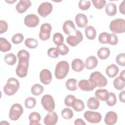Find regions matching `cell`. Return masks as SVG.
<instances>
[{
    "instance_id": "4316f807",
    "label": "cell",
    "mask_w": 125,
    "mask_h": 125,
    "mask_svg": "<svg viewBox=\"0 0 125 125\" xmlns=\"http://www.w3.org/2000/svg\"><path fill=\"white\" fill-rule=\"evenodd\" d=\"M114 87L118 90H123L125 87V79L121 76L116 78L113 81Z\"/></svg>"
},
{
    "instance_id": "ba28073f",
    "label": "cell",
    "mask_w": 125,
    "mask_h": 125,
    "mask_svg": "<svg viewBox=\"0 0 125 125\" xmlns=\"http://www.w3.org/2000/svg\"><path fill=\"white\" fill-rule=\"evenodd\" d=\"M84 119L89 123L92 124H97L101 122L102 120L101 114L98 112L88 110L83 114Z\"/></svg>"
},
{
    "instance_id": "f5cc1de1",
    "label": "cell",
    "mask_w": 125,
    "mask_h": 125,
    "mask_svg": "<svg viewBox=\"0 0 125 125\" xmlns=\"http://www.w3.org/2000/svg\"><path fill=\"white\" fill-rule=\"evenodd\" d=\"M74 125H85V123L82 120V119H77L75 120L74 122Z\"/></svg>"
},
{
    "instance_id": "f6af8a7d",
    "label": "cell",
    "mask_w": 125,
    "mask_h": 125,
    "mask_svg": "<svg viewBox=\"0 0 125 125\" xmlns=\"http://www.w3.org/2000/svg\"><path fill=\"white\" fill-rule=\"evenodd\" d=\"M116 62L120 66H125V53H122L118 54L116 57Z\"/></svg>"
},
{
    "instance_id": "83f0119b",
    "label": "cell",
    "mask_w": 125,
    "mask_h": 125,
    "mask_svg": "<svg viewBox=\"0 0 125 125\" xmlns=\"http://www.w3.org/2000/svg\"><path fill=\"white\" fill-rule=\"evenodd\" d=\"M11 49V43L4 38H0V50L2 52H6Z\"/></svg>"
},
{
    "instance_id": "e0dca14e",
    "label": "cell",
    "mask_w": 125,
    "mask_h": 125,
    "mask_svg": "<svg viewBox=\"0 0 125 125\" xmlns=\"http://www.w3.org/2000/svg\"><path fill=\"white\" fill-rule=\"evenodd\" d=\"M31 4V2L29 0H21L16 5V9L19 13L22 14L24 13Z\"/></svg>"
},
{
    "instance_id": "f35d334b",
    "label": "cell",
    "mask_w": 125,
    "mask_h": 125,
    "mask_svg": "<svg viewBox=\"0 0 125 125\" xmlns=\"http://www.w3.org/2000/svg\"><path fill=\"white\" fill-rule=\"evenodd\" d=\"M56 49L58 54L62 56H64L66 55L69 50V47L64 43H62L60 45H57Z\"/></svg>"
},
{
    "instance_id": "816d5d0a",
    "label": "cell",
    "mask_w": 125,
    "mask_h": 125,
    "mask_svg": "<svg viewBox=\"0 0 125 125\" xmlns=\"http://www.w3.org/2000/svg\"><path fill=\"white\" fill-rule=\"evenodd\" d=\"M119 100L122 103L125 102V91H122L119 94Z\"/></svg>"
},
{
    "instance_id": "7402d4cb",
    "label": "cell",
    "mask_w": 125,
    "mask_h": 125,
    "mask_svg": "<svg viewBox=\"0 0 125 125\" xmlns=\"http://www.w3.org/2000/svg\"><path fill=\"white\" fill-rule=\"evenodd\" d=\"M119 69L115 64H111L108 66L105 70L106 75L110 78L115 77L119 73Z\"/></svg>"
},
{
    "instance_id": "d4e9b609",
    "label": "cell",
    "mask_w": 125,
    "mask_h": 125,
    "mask_svg": "<svg viewBox=\"0 0 125 125\" xmlns=\"http://www.w3.org/2000/svg\"><path fill=\"white\" fill-rule=\"evenodd\" d=\"M84 32L86 38L89 40H93L96 38V31L92 26L88 25L86 26L84 29Z\"/></svg>"
},
{
    "instance_id": "ab89813d",
    "label": "cell",
    "mask_w": 125,
    "mask_h": 125,
    "mask_svg": "<svg viewBox=\"0 0 125 125\" xmlns=\"http://www.w3.org/2000/svg\"><path fill=\"white\" fill-rule=\"evenodd\" d=\"M24 104L25 107L28 109L33 108L36 104V100L34 98L29 97L25 99Z\"/></svg>"
},
{
    "instance_id": "7dc6e473",
    "label": "cell",
    "mask_w": 125,
    "mask_h": 125,
    "mask_svg": "<svg viewBox=\"0 0 125 125\" xmlns=\"http://www.w3.org/2000/svg\"><path fill=\"white\" fill-rule=\"evenodd\" d=\"M108 34H109L107 32L101 33L99 35V37H98V40H99V42L103 44L107 43Z\"/></svg>"
},
{
    "instance_id": "f907efd6",
    "label": "cell",
    "mask_w": 125,
    "mask_h": 125,
    "mask_svg": "<svg viewBox=\"0 0 125 125\" xmlns=\"http://www.w3.org/2000/svg\"><path fill=\"white\" fill-rule=\"evenodd\" d=\"M119 11L122 14H125V0H123L122 3H120L119 5Z\"/></svg>"
},
{
    "instance_id": "db71d44e",
    "label": "cell",
    "mask_w": 125,
    "mask_h": 125,
    "mask_svg": "<svg viewBox=\"0 0 125 125\" xmlns=\"http://www.w3.org/2000/svg\"><path fill=\"white\" fill-rule=\"evenodd\" d=\"M125 70H123L120 73V76H121V77H122L125 78Z\"/></svg>"
},
{
    "instance_id": "ffe728a7",
    "label": "cell",
    "mask_w": 125,
    "mask_h": 125,
    "mask_svg": "<svg viewBox=\"0 0 125 125\" xmlns=\"http://www.w3.org/2000/svg\"><path fill=\"white\" fill-rule=\"evenodd\" d=\"M98 61L97 58L94 56L88 57L85 60L84 67L87 69L91 70L95 68L98 65Z\"/></svg>"
},
{
    "instance_id": "f546056e",
    "label": "cell",
    "mask_w": 125,
    "mask_h": 125,
    "mask_svg": "<svg viewBox=\"0 0 125 125\" xmlns=\"http://www.w3.org/2000/svg\"><path fill=\"white\" fill-rule=\"evenodd\" d=\"M110 51L107 47L100 48L97 51V55L99 59L104 60L106 59L110 55Z\"/></svg>"
},
{
    "instance_id": "7a4b0ae2",
    "label": "cell",
    "mask_w": 125,
    "mask_h": 125,
    "mask_svg": "<svg viewBox=\"0 0 125 125\" xmlns=\"http://www.w3.org/2000/svg\"><path fill=\"white\" fill-rule=\"evenodd\" d=\"M69 70V65L67 62L62 61L56 65L55 69V76L57 79H64L67 75Z\"/></svg>"
},
{
    "instance_id": "cb8c5ba5",
    "label": "cell",
    "mask_w": 125,
    "mask_h": 125,
    "mask_svg": "<svg viewBox=\"0 0 125 125\" xmlns=\"http://www.w3.org/2000/svg\"><path fill=\"white\" fill-rule=\"evenodd\" d=\"M87 106L88 108L91 110H96L100 106V102L98 98L94 97L89 98L87 102Z\"/></svg>"
},
{
    "instance_id": "4fadbf2b",
    "label": "cell",
    "mask_w": 125,
    "mask_h": 125,
    "mask_svg": "<svg viewBox=\"0 0 125 125\" xmlns=\"http://www.w3.org/2000/svg\"><path fill=\"white\" fill-rule=\"evenodd\" d=\"M64 33L68 35H73L76 33V29L73 21L71 20L66 21L62 26Z\"/></svg>"
},
{
    "instance_id": "ee69618b",
    "label": "cell",
    "mask_w": 125,
    "mask_h": 125,
    "mask_svg": "<svg viewBox=\"0 0 125 125\" xmlns=\"http://www.w3.org/2000/svg\"><path fill=\"white\" fill-rule=\"evenodd\" d=\"M91 6V3L89 0H81L79 2V7L82 10H88Z\"/></svg>"
},
{
    "instance_id": "836d02e7",
    "label": "cell",
    "mask_w": 125,
    "mask_h": 125,
    "mask_svg": "<svg viewBox=\"0 0 125 125\" xmlns=\"http://www.w3.org/2000/svg\"><path fill=\"white\" fill-rule=\"evenodd\" d=\"M72 107L75 111L80 112L84 109V104L82 100L76 99Z\"/></svg>"
},
{
    "instance_id": "4dcf8cb0",
    "label": "cell",
    "mask_w": 125,
    "mask_h": 125,
    "mask_svg": "<svg viewBox=\"0 0 125 125\" xmlns=\"http://www.w3.org/2000/svg\"><path fill=\"white\" fill-rule=\"evenodd\" d=\"M77 81L75 79H69L66 82L65 86L68 90L75 91L77 89Z\"/></svg>"
},
{
    "instance_id": "44dd1931",
    "label": "cell",
    "mask_w": 125,
    "mask_h": 125,
    "mask_svg": "<svg viewBox=\"0 0 125 125\" xmlns=\"http://www.w3.org/2000/svg\"><path fill=\"white\" fill-rule=\"evenodd\" d=\"M71 67L74 71L81 72L84 69V64L81 59H75L72 62Z\"/></svg>"
},
{
    "instance_id": "60d3db41",
    "label": "cell",
    "mask_w": 125,
    "mask_h": 125,
    "mask_svg": "<svg viewBox=\"0 0 125 125\" xmlns=\"http://www.w3.org/2000/svg\"><path fill=\"white\" fill-rule=\"evenodd\" d=\"M118 42V39L117 35L115 33H111L108 34L107 43L112 45H115Z\"/></svg>"
},
{
    "instance_id": "d6986e66",
    "label": "cell",
    "mask_w": 125,
    "mask_h": 125,
    "mask_svg": "<svg viewBox=\"0 0 125 125\" xmlns=\"http://www.w3.org/2000/svg\"><path fill=\"white\" fill-rule=\"evenodd\" d=\"M75 21L77 25L80 28H83L86 26L88 23L87 16L83 13H78L75 18Z\"/></svg>"
},
{
    "instance_id": "603a6c76",
    "label": "cell",
    "mask_w": 125,
    "mask_h": 125,
    "mask_svg": "<svg viewBox=\"0 0 125 125\" xmlns=\"http://www.w3.org/2000/svg\"><path fill=\"white\" fill-rule=\"evenodd\" d=\"M30 121V125H41L40 121L41 119V115L37 112H33L31 113L28 117Z\"/></svg>"
},
{
    "instance_id": "11a10c76",
    "label": "cell",
    "mask_w": 125,
    "mask_h": 125,
    "mask_svg": "<svg viewBox=\"0 0 125 125\" xmlns=\"http://www.w3.org/2000/svg\"><path fill=\"white\" fill-rule=\"evenodd\" d=\"M17 0H14L13 1H6V2H8V3H13V2H15V1H16Z\"/></svg>"
},
{
    "instance_id": "bcb514c9",
    "label": "cell",
    "mask_w": 125,
    "mask_h": 125,
    "mask_svg": "<svg viewBox=\"0 0 125 125\" xmlns=\"http://www.w3.org/2000/svg\"><path fill=\"white\" fill-rule=\"evenodd\" d=\"M92 2L94 6L98 9H102L106 4L104 0H92Z\"/></svg>"
},
{
    "instance_id": "7c38bea8",
    "label": "cell",
    "mask_w": 125,
    "mask_h": 125,
    "mask_svg": "<svg viewBox=\"0 0 125 125\" xmlns=\"http://www.w3.org/2000/svg\"><path fill=\"white\" fill-rule=\"evenodd\" d=\"M40 22V19L38 16L34 14L26 15L24 19V24L28 27H35Z\"/></svg>"
},
{
    "instance_id": "277c9868",
    "label": "cell",
    "mask_w": 125,
    "mask_h": 125,
    "mask_svg": "<svg viewBox=\"0 0 125 125\" xmlns=\"http://www.w3.org/2000/svg\"><path fill=\"white\" fill-rule=\"evenodd\" d=\"M89 80H90L96 87L100 88L106 86L107 83L106 78L99 71L92 72L90 75Z\"/></svg>"
},
{
    "instance_id": "52a82bcc",
    "label": "cell",
    "mask_w": 125,
    "mask_h": 125,
    "mask_svg": "<svg viewBox=\"0 0 125 125\" xmlns=\"http://www.w3.org/2000/svg\"><path fill=\"white\" fill-rule=\"evenodd\" d=\"M41 104L46 111H52L55 108V104L53 97L49 94H45L41 99Z\"/></svg>"
},
{
    "instance_id": "c3c4849f",
    "label": "cell",
    "mask_w": 125,
    "mask_h": 125,
    "mask_svg": "<svg viewBox=\"0 0 125 125\" xmlns=\"http://www.w3.org/2000/svg\"><path fill=\"white\" fill-rule=\"evenodd\" d=\"M48 56L52 58H57L59 57V54L57 52L56 48L51 47L48 49L47 51Z\"/></svg>"
},
{
    "instance_id": "ac0fdd59",
    "label": "cell",
    "mask_w": 125,
    "mask_h": 125,
    "mask_svg": "<svg viewBox=\"0 0 125 125\" xmlns=\"http://www.w3.org/2000/svg\"><path fill=\"white\" fill-rule=\"evenodd\" d=\"M118 119L117 113L114 111H110L106 113L104 121L105 124L107 125H112L116 123Z\"/></svg>"
},
{
    "instance_id": "3957f363",
    "label": "cell",
    "mask_w": 125,
    "mask_h": 125,
    "mask_svg": "<svg viewBox=\"0 0 125 125\" xmlns=\"http://www.w3.org/2000/svg\"><path fill=\"white\" fill-rule=\"evenodd\" d=\"M20 87L19 81L15 78H10L7 81L6 84L3 87L4 93L8 96L14 95Z\"/></svg>"
},
{
    "instance_id": "b9f144b4",
    "label": "cell",
    "mask_w": 125,
    "mask_h": 125,
    "mask_svg": "<svg viewBox=\"0 0 125 125\" xmlns=\"http://www.w3.org/2000/svg\"><path fill=\"white\" fill-rule=\"evenodd\" d=\"M24 39L23 35L21 33H17L15 34L12 38V42L14 44H19L21 43Z\"/></svg>"
},
{
    "instance_id": "681fc988",
    "label": "cell",
    "mask_w": 125,
    "mask_h": 125,
    "mask_svg": "<svg viewBox=\"0 0 125 125\" xmlns=\"http://www.w3.org/2000/svg\"><path fill=\"white\" fill-rule=\"evenodd\" d=\"M7 23L3 20L0 21V34L5 33L8 29Z\"/></svg>"
},
{
    "instance_id": "d6a6232c",
    "label": "cell",
    "mask_w": 125,
    "mask_h": 125,
    "mask_svg": "<svg viewBox=\"0 0 125 125\" xmlns=\"http://www.w3.org/2000/svg\"><path fill=\"white\" fill-rule=\"evenodd\" d=\"M43 87L39 83L34 84L31 88V92L32 94L37 96L40 95L43 92Z\"/></svg>"
},
{
    "instance_id": "8992f818",
    "label": "cell",
    "mask_w": 125,
    "mask_h": 125,
    "mask_svg": "<svg viewBox=\"0 0 125 125\" xmlns=\"http://www.w3.org/2000/svg\"><path fill=\"white\" fill-rule=\"evenodd\" d=\"M23 112V109L21 105L20 104H15L10 109L9 117L12 121H17L22 114Z\"/></svg>"
},
{
    "instance_id": "5b68a950",
    "label": "cell",
    "mask_w": 125,
    "mask_h": 125,
    "mask_svg": "<svg viewBox=\"0 0 125 125\" xmlns=\"http://www.w3.org/2000/svg\"><path fill=\"white\" fill-rule=\"evenodd\" d=\"M109 28L113 33H123L125 31V21L123 19H116L112 20Z\"/></svg>"
},
{
    "instance_id": "30bf717a",
    "label": "cell",
    "mask_w": 125,
    "mask_h": 125,
    "mask_svg": "<svg viewBox=\"0 0 125 125\" xmlns=\"http://www.w3.org/2000/svg\"><path fill=\"white\" fill-rule=\"evenodd\" d=\"M52 30L51 24L48 23L42 24L40 28V32L39 35L40 39L42 41H46L50 37V33Z\"/></svg>"
},
{
    "instance_id": "f1b7e54d",
    "label": "cell",
    "mask_w": 125,
    "mask_h": 125,
    "mask_svg": "<svg viewBox=\"0 0 125 125\" xmlns=\"http://www.w3.org/2000/svg\"><path fill=\"white\" fill-rule=\"evenodd\" d=\"M105 11L106 14L109 16H113L117 13V6L116 4L112 2H109L107 4Z\"/></svg>"
},
{
    "instance_id": "2e32d148",
    "label": "cell",
    "mask_w": 125,
    "mask_h": 125,
    "mask_svg": "<svg viewBox=\"0 0 125 125\" xmlns=\"http://www.w3.org/2000/svg\"><path fill=\"white\" fill-rule=\"evenodd\" d=\"M58 120V115L55 112L52 111L47 113L43 119V122L46 125H54L56 124Z\"/></svg>"
},
{
    "instance_id": "9c48e42d",
    "label": "cell",
    "mask_w": 125,
    "mask_h": 125,
    "mask_svg": "<svg viewBox=\"0 0 125 125\" xmlns=\"http://www.w3.org/2000/svg\"><path fill=\"white\" fill-rule=\"evenodd\" d=\"M53 5L49 2H43L42 3L38 8V14L43 18L48 16L52 11Z\"/></svg>"
},
{
    "instance_id": "484cf974",
    "label": "cell",
    "mask_w": 125,
    "mask_h": 125,
    "mask_svg": "<svg viewBox=\"0 0 125 125\" xmlns=\"http://www.w3.org/2000/svg\"><path fill=\"white\" fill-rule=\"evenodd\" d=\"M109 92L105 89H99L95 92V97L102 101H105L107 99Z\"/></svg>"
},
{
    "instance_id": "5bb4252c",
    "label": "cell",
    "mask_w": 125,
    "mask_h": 125,
    "mask_svg": "<svg viewBox=\"0 0 125 125\" xmlns=\"http://www.w3.org/2000/svg\"><path fill=\"white\" fill-rule=\"evenodd\" d=\"M78 86L82 90L84 91H92L96 87L95 84L89 79L81 80L78 83Z\"/></svg>"
},
{
    "instance_id": "1f68e13d",
    "label": "cell",
    "mask_w": 125,
    "mask_h": 125,
    "mask_svg": "<svg viewBox=\"0 0 125 125\" xmlns=\"http://www.w3.org/2000/svg\"><path fill=\"white\" fill-rule=\"evenodd\" d=\"M4 61L6 64L9 65H13L17 62L16 56L12 53L7 54L4 56Z\"/></svg>"
},
{
    "instance_id": "7bdbcfd3",
    "label": "cell",
    "mask_w": 125,
    "mask_h": 125,
    "mask_svg": "<svg viewBox=\"0 0 125 125\" xmlns=\"http://www.w3.org/2000/svg\"><path fill=\"white\" fill-rule=\"evenodd\" d=\"M76 97L72 95H68L66 96L64 99V104L69 107H72L75 101H76Z\"/></svg>"
},
{
    "instance_id": "8fae6325",
    "label": "cell",
    "mask_w": 125,
    "mask_h": 125,
    "mask_svg": "<svg viewBox=\"0 0 125 125\" xmlns=\"http://www.w3.org/2000/svg\"><path fill=\"white\" fill-rule=\"evenodd\" d=\"M83 40V36L82 33L79 30H76L75 35H70L67 37L66 42L72 46H77Z\"/></svg>"
},
{
    "instance_id": "e575fe53",
    "label": "cell",
    "mask_w": 125,
    "mask_h": 125,
    "mask_svg": "<svg viewBox=\"0 0 125 125\" xmlns=\"http://www.w3.org/2000/svg\"><path fill=\"white\" fill-rule=\"evenodd\" d=\"M25 45L30 49L36 48L38 45L37 40L33 38H28L24 41Z\"/></svg>"
},
{
    "instance_id": "74e56055",
    "label": "cell",
    "mask_w": 125,
    "mask_h": 125,
    "mask_svg": "<svg viewBox=\"0 0 125 125\" xmlns=\"http://www.w3.org/2000/svg\"><path fill=\"white\" fill-rule=\"evenodd\" d=\"M62 116L66 120H69L73 116V112L69 108H64L61 112Z\"/></svg>"
},
{
    "instance_id": "6da1fadb",
    "label": "cell",
    "mask_w": 125,
    "mask_h": 125,
    "mask_svg": "<svg viewBox=\"0 0 125 125\" xmlns=\"http://www.w3.org/2000/svg\"><path fill=\"white\" fill-rule=\"evenodd\" d=\"M17 57L19 62L16 69V74L20 78L25 77L28 72L30 54L26 50L22 49L18 52Z\"/></svg>"
},
{
    "instance_id": "d590c367",
    "label": "cell",
    "mask_w": 125,
    "mask_h": 125,
    "mask_svg": "<svg viewBox=\"0 0 125 125\" xmlns=\"http://www.w3.org/2000/svg\"><path fill=\"white\" fill-rule=\"evenodd\" d=\"M63 36L60 33H56L53 35V41L57 45H60L63 43Z\"/></svg>"
},
{
    "instance_id": "9a60e30c",
    "label": "cell",
    "mask_w": 125,
    "mask_h": 125,
    "mask_svg": "<svg viewBox=\"0 0 125 125\" xmlns=\"http://www.w3.org/2000/svg\"><path fill=\"white\" fill-rule=\"evenodd\" d=\"M52 76L51 72L47 69H42L40 73V79L44 84H49L52 81Z\"/></svg>"
},
{
    "instance_id": "8d00e7d4",
    "label": "cell",
    "mask_w": 125,
    "mask_h": 125,
    "mask_svg": "<svg viewBox=\"0 0 125 125\" xmlns=\"http://www.w3.org/2000/svg\"><path fill=\"white\" fill-rule=\"evenodd\" d=\"M106 104L109 106H114L117 102L116 96L115 93L113 92H109L108 97L105 101Z\"/></svg>"
}]
</instances>
